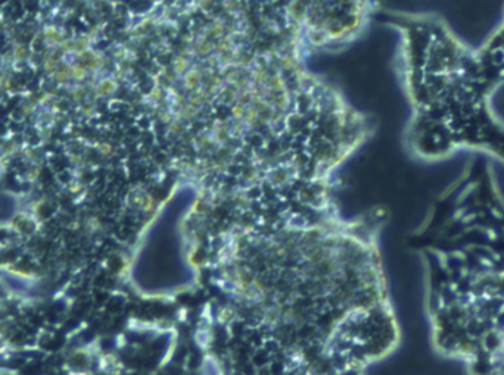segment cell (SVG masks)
<instances>
[{"mask_svg":"<svg viewBox=\"0 0 504 375\" xmlns=\"http://www.w3.org/2000/svg\"><path fill=\"white\" fill-rule=\"evenodd\" d=\"M401 74L413 105L409 144L436 162L460 150L483 153L504 164V122L495 115L473 50L444 21L431 15L398 19Z\"/></svg>","mask_w":504,"mask_h":375,"instance_id":"cell-1","label":"cell"},{"mask_svg":"<svg viewBox=\"0 0 504 375\" xmlns=\"http://www.w3.org/2000/svg\"><path fill=\"white\" fill-rule=\"evenodd\" d=\"M428 315L441 356L469 375H504V230L454 259Z\"/></svg>","mask_w":504,"mask_h":375,"instance_id":"cell-2","label":"cell"},{"mask_svg":"<svg viewBox=\"0 0 504 375\" xmlns=\"http://www.w3.org/2000/svg\"><path fill=\"white\" fill-rule=\"evenodd\" d=\"M473 56L485 82L495 92L504 82V15L490 38L479 49H473Z\"/></svg>","mask_w":504,"mask_h":375,"instance_id":"cell-3","label":"cell"}]
</instances>
